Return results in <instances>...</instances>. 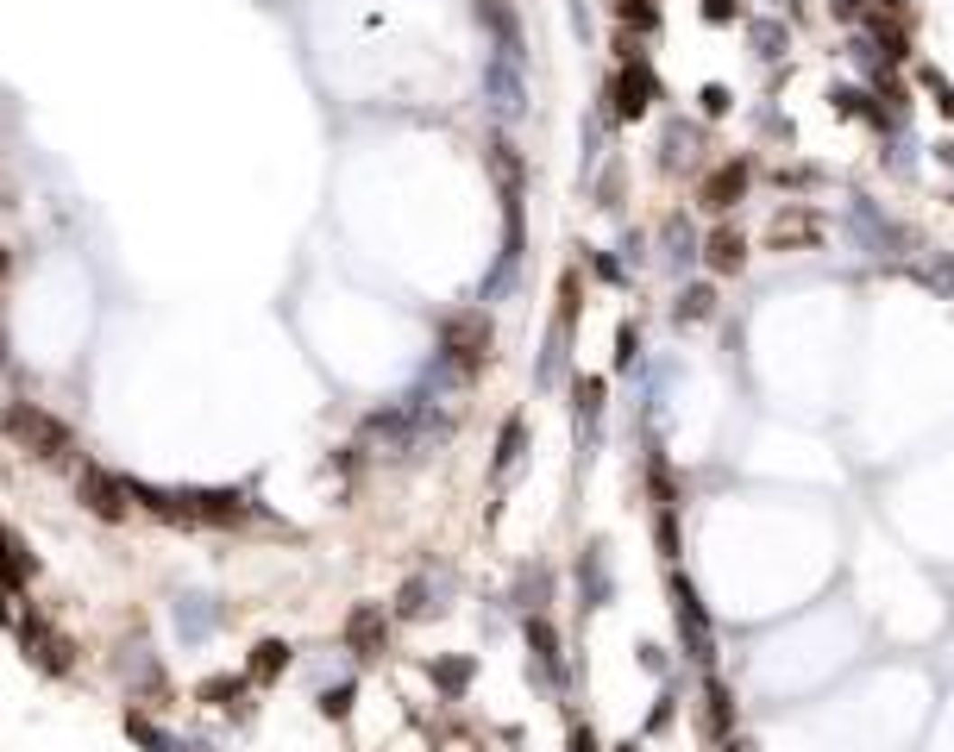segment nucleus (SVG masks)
Wrapping results in <instances>:
<instances>
[{
    "label": "nucleus",
    "instance_id": "1",
    "mask_svg": "<svg viewBox=\"0 0 954 752\" xmlns=\"http://www.w3.org/2000/svg\"><path fill=\"white\" fill-rule=\"evenodd\" d=\"M0 426H6V439H13L19 452H32V458H44V464L69 458V426H63L51 408H38V401H6V408H0Z\"/></svg>",
    "mask_w": 954,
    "mask_h": 752
},
{
    "label": "nucleus",
    "instance_id": "2",
    "mask_svg": "<svg viewBox=\"0 0 954 752\" xmlns=\"http://www.w3.org/2000/svg\"><path fill=\"white\" fill-rule=\"evenodd\" d=\"M76 496H82V508H88V514L120 520V514L133 508V501H126V496H133V483H120V477H107L101 464H88V471L76 477Z\"/></svg>",
    "mask_w": 954,
    "mask_h": 752
},
{
    "label": "nucleus",
    "instance_id": "3",
    "mask_svg": "<svg viewBox=\"0 0 954 752\" xmlns=\"http://www.w3.org/2000/svg\"><path fill=\"white\" fill-rule=\"evenodd\" d=\"M19 639H25V658H32L38 671H69V665H76L69 639H63V633H51L44 621H19Z\"/></svg>",
    "mask_w": 954,
    "mask_h": 752
},
{
    "label": "nucleus",
    "instance_id": "4",
    "mask_svg": "<svg viewBox=\"0 0 954 752\" xmlns=\"http://www.w3.org/2000/svg\"><path fill=\"white\" fill-rule=\"evenodd\" d=\"M446 352H452V364L471 376L477 364H484V352H490V326L477 320V314H465V320H452L446 326Z\"/></svg>",
    "mask_w": 954,
    "mask_h": 752
},
{
    "label": "nucleus",
    "instance_id": "5",
    "mask_svg": "<svg viewBox=\"0 0 954 752\" xmlns=\"http://www.w3.org/2000/svg\"><path fill=\"white\" fill-rule=\"evenodd\" d=\"M0 577H6V590H25L38 577V558L25 552V539L13 527H0Z\"/></svg>",
    "mask_w": 954,
    "mask_h": 752
},
{
    "label": "nucleus",
    "instance_id": "6",
    "mask_svg": "<svg viewBox=\"0 0 954 752\" xmlns=\"http://www.w3.org/2000/svg\"><path fill=\"white\" fill-rule=\"evenodd\" d=\"M741 188H747V163H722L709 182H703V207H728V201H741Z\"/></svg>",
    "mask_w": 954,
    "mask_h": 752
},
{
    "label": "nucleus",
    "instance_id": "7",
    "mask_svg": "<svg viewBox=\"0 0 954 752\" xmlns=\"http://www.w3.org/2000/svg\"><path fill=\"white\" fill-rule=\"evenodd\" d=\"M346 639H352L358 658H377V652H384V615H377V609H358V615L346 621Z\"/></svg>",
    "mask_w": 954,
    "mask_h": 752
},
{
    "label": "nucleus",
    "instance_id": "8",
    "mask_svg": "<svg viewBox=\"0 0 954 752\" xmlns=\"http://www.w3.org/2000/svg\"><path fill=\"white\" fill-rule=\"evenodd\" d=\"M741 263H747V245H741V233H728V226H722V233L709 239V270H716V276H728V270H741Z\"/></svg>",
    "mask_w": 954,
    "mask_h": 752
},
{
    "label": "nucleus",
    "instance_id": "9",
    "mask_svg": "<svg viewBox=\"0 0 954 752\" xmlns=\"http://www.w3.org/2000/svg\"><path fill=\"white\" fill-rule=\"evenodd\" d=\"M282 665H289V646H282V639H264V646L252 652V671H245V677H258V683H271V677L282 671Z\"/></svg>",
    "mask_w": 954,
    "mask_h": 752
},
{
    "label": "nucleus",
    "instance_id": "10",
    "mask_svg": "<svg viewBox=\"0 0 954 752\" xmlns=\"http://www.w3.org/2000/svg\"><path fill=\"white\" fill-rule=\"evenodd\" d=\"M239 696H245V677H214V683H201V702H220V709H227V702H239Z\"/></svg>",
    "mask_w": 954,
    "mask_h": 752
},
{
    "label": "nucleus",
    "instance_id": "11",
    "mask_svg": "<svg viewBox=\"0 0 954 752\" xmlns=\"http://www.w3.org/2000/svg\"><path fill=\"white\" fill-rule=\"evenodd\" d=\"M709 728H716V734H728V690H722V683L709 690Z\"/></svg>",
    "mask_w": 954,
    "mask_h": 752
},
{
    "label": "nucleus",
    "instance_id": "12",
    "mask_svg": "<svg viewBox=\"0 0 954 752\" xmlns=\"http://www.w3.org/2000/svg\"><path fill=\"white\" fill-rule=\"evenodd\" d=\"M346 709H352V690H327V696H320V715H333V721H339Z\"/></svg>",
    "mask_w": 954,
    "mask_h": 752
},
{
    "label": "nucleus",
    "instance_id": "13",
    "mask_svg": "<svg viewBox=\"0 0 954 752\" xmlns=\"http://www.w3.org/2000/svg\"><path fill=\"white\" fill-rule=\"evenodd\" d=\"M679 314H690V320H703V314H709V289H690V295H684V307Z\"/></svg>",
    "mask_w": 954,
    "mask_h": 752
},
{
    "label": "nucleus",
    "instance_id": "14",
    "mask_svg": "<svg viewBox=\"0 0 954 752\" xmlns=\"http://www.w3.org/2000/svg\"><path fill=\"white\" fill-rule=\"evenodd\" d=\"M571 752H597V740H590V728H571Z\"/></svg>",
    "mask_w": 954,
    "mask_h": 752
},
{
    "label": "nucleus",
    "instance_id": "15",
    "mask_svg": "<svg viewBox=\"0 0 954 752\" xmlns=\"http://www.w3.org/2000/svg\"><path fill=\"white\" fill-rule=\"evenodd\" d=\"M19 615H13V596H0V627H13Z\"/></svg>",
    "mask_w": 954,
    "mask_h": 752
},
{
    "label": "nucleus",
    "instance_id": "16",
    "mask_svg": "<svg viewBox=\"0 0 954 752\" xmlns=\"http://www.w3.org/2000/svg\"><path fill=\"white\" fill-rule=\"evenodd\" d=\"M616 752H634V747H616Z\"/></svg>",
    "mask_w": 954,
    "mask_h": 752
}]
</instances>
